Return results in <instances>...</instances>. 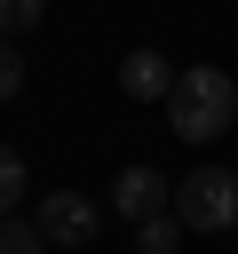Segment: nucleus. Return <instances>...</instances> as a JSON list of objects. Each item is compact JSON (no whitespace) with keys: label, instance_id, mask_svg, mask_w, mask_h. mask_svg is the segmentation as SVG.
Listing matches in <instances>:
<instances>
[{"label":"nucleus","instance_id":"obj_10","mask_svg":"<svg viewBox=\"0 0 238 254\" xmlns=\"http://www.w3.org/2000/svg\"><path fill=\"white\" fill-rule=\"evenodd\" d=\"M24 95V56H16V40H0V103H16Z\"/></svg>","mask_w":238,"mask_h":254},{"label":"nucleus","instance_id":"obj_2","mask_svg":"<svg viewBox=\"0 0 238 254\" xmlns=\"http://www.w3.org/2000/svg\"><path fill=\"white\" fill-rule=\"evenodd\" d=\"M175 214H182V230H198V238L238 230V175H230V167H190V175L175 183Z\"/></svg>","mask_w":238,"mask_h":254},{"label":"nucleus","instance_id":"obj_5","mask_svg":"<svg viewBox=\"0 0 238 254\" xmlns=\"http://www.w3.org/2000/svg\"><path fill=\"white\" fill-rule=\"evenodd\" d=\"M119 95H135V103H167V95H175V64H167L159 48L119 56Z\"/></svg>","mask_w":238,"mask_h":254},{"label":"nucleus","instance_id":"obj_1","mask_svg":"<svg viewBox=\"0 0 238 254\" xmlns=\"http://www.w3.org/2000/svg\"><path fill=\"white\" fill-rule=\"evenodd\" d=\"M230 119H238V79L222 71V64H190V71H175V95H167V135L175 143H222L230 135Z\"/></svg>","mask_w":238,"mask_h":254},{"label":"nucleus","instance_id":"obj_6","mask_svg":"<svg viewBox=\"0 0 238 254\" xmlns=\"http://www.w3.org/2000/svg\"><path fill=\"white\" fill-rule=\"evenodd\" d=\"M190 230H182V214L167 206V214H151V222H135V254H175Z\"/></svg>","mask_w":238,"mask_h":254},{"label":"nucleus","instance_id":"obj_9","mask_svg":"<svg viewBox=\"0 0 238 254\" xmlns=\"http://www.w3.org/2000/svg\"><path fill=\"white\" fill-rule=\"evenodd\" d=\"M16 198H24V159L0 143V214H16Z\"/></svg>","mask_w":238,"mask_h":254},{"label":"nucleus","instance_id":"obj_3","mask_svg":"<svg viewBox=\"0 0 238 254\" xmlns=\"http://www.w3.org/2000/svg\"><path fill=\"white\" fill-rule=\"evenodd\" d=\"M40 230H48V246H95L103 206L79 198V190H56V198H40Z\"/></svg>","mask_w":238,"mask_h":254},{"label":"nucleus","instance_id":"obj_4","mask_svg":"<svg viewBox=\"0 0 238 254\" xmlns=\"http://www.w3.org/2000/svg\"><path fill=\"white\" fill-rule=\"evenodd\" d=\"M111 206H119L127 222H151V214L175 206V183H167L159 167H119V175H111Z\"/></svg>","mask_w":238,"mask_h":254},{"label":"nucleus","instance_id":"obj_8","mask_svg":"<svg viewBox=\"0 0 238 254\" xmlns=\"http://www.w3.org/2000/svg\"><path fill=\"white\" fill-rule=\"evenodd\" d=\"M40 16H48V0H0V40H24Z\"/></svg>","mask_w":238,"mask_h":254},{"label":"nucleus","instance_id":"obj_7","mask_svg":"<svg viewBox=\"0 0 238 254\" xmlns=\"http://www.w3.org/2000/svg\"><path fill=\"white\" fill-rule=\"evenodd\" d=\"M0 254H48L40 214H0Z\"/></svg>","mask_w":238,"mask_h":254}]
</instances>
